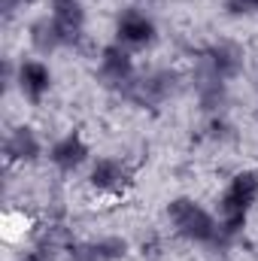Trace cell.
Returning <instances> with one entry per match:
<instances>
[{"label": "cell", "instance_id": "3957f363", "mask_svg": "<svg viewBox=\"0 0 258 261\" xmlns=\"http://www.w3.org/2000/svg\"><path fill=\"white\" fill-rule=\"evenodd\" d=\"M155 40V21L143 9H125L116 18V43L125 49H143Z\"/></svg>", "mask_w": 258, "mask_h": 261}, {"label": "cell", "instance_id": "8fae6325", "mask_svg": "<svg viewBox=\"0 0 258 261\" xmlns=\"http://www.w3.org/2000/svg\"><path fill=\"white\" fill-rule=\"evenodd\" d=\"M231 15H255L258 12V0H225Z\"/></svg>", "mask_w": 258, "mask_h": 261}, {"label": "cell", "instance_id": "8992f818", "mask_svg": "<svg viewBox=\"0 0 258 261\" xmlns=\"http://www.w3.org/2000/svg\"><path fill=\"white\" fill-rule=\"evenodd\" d=\"M15 82H18V91L31 103H40L49 94V88H52V70H49L46 61H40V58H28V61L18 64Z\"/></svg>", "mask_w": 258, "mask_h": 261}, {"label": "cell", "instance_id": "5b68a950", "mask_svg": "<svg viewBox=\"0 0 258 261\" xmlns=\"http://www.w3.org/2000/svg\"><path fill=\"white\" fill-rule=\"evenodd\" d=\"M88 182H91V189H97L104 195H119L128 189L131 170L122 158H97L88 170Z\"/></svg>", "mask_w": 258, "mask_h": 261}, {"label": "cell", "instance_id": "277c9868", "mask_svg": "<svg viewBox=\"0 0 258 261\" xmlns=\"http://www.w3.org/2000/svg\"><path fill=\"white\" fill-rule=\"evenodd\" d=\"M200 70L222 79V82H231L240 70H243V49L237 43H219L213 49L203 52L200 58Z\"/></svg>", "mask_w": 258, "mask_h": 261}, {"label": "cell", "instance_id": "52a82bcc", "mask_svg": "<svg viewBox=\"0 0 258 261\" xmlns=\"http://www.w3.org/2000/svg\"><path fill=\"white\" fill-rule=\"evenodd\" d=\"M88 158H91L88 143H85L76 130L64 134L61 140H55V143H52V149H49V161H52L61 173H73V170H79Z\"/></svg>", "mask_w": 258, "mask_h": 261}, {"label": "cell", "instance_id": "9c48e42d", "mask_svg": "<svg viewBox=\"0 0 258 261\" xmlns=\"http://www.w3.org/2000/svg\"><path fill=\"white\" fill-rule=\"evenodd\" d=\"M37 155H40V137L34 134V128L21 125L6 137V158L9 161H24L28 164V161H37Z\"/></svg>", "mask_w": 258, "mask_h": 261}, {"label": "cell", "instance_id": "30bf717a", "mask_svg": "<svg viewBox=\"0 0 258 261\" xmlns=\"http://www.w3.org/2000/svg\"><path fill=\"white\" fill-rule=\"evenodd\" d=\"M31 46H34L40 55H49V52H55V49L67 46L52 15H43V18H37V21L31 24Z\"/></svg>", "mask_w": 258, "mask_h": 261}, {"label": "cell", "instance_id": "4fadbf2b", "mask_svg": "<svg viewBox=\"0 0 258 261\" xmlns=\"http://www.w3.org/2000/svg\"><path fill=\"white\" fill-rule=\"evenodd\" d=\"M70 3H82V0H52V9L55 6H70Z\"/></svg>", "mask_w": 258, "mask_h": 261}, {"label": "cell", "instance_id": "ba28073f", "mask_svg": "<svg viewBox=\"0 0 258 261\" xmlns=\"http://www.w3.org/2000/svg\"><path fill=\"white\" fill-rule=\"evenodd\" d=\"M100 76L110 85H131L134 82V58H131V52L125 46L110 43L100 52Z\"/></svg>", "mask_w": 258, "mask_h": 261}, {"label": "cell", "instance_id": "7a4b0ae2", "mask_svg": "<svg viewBox=\"0 0 258 261\" xmlns=\"http://www.w3.org/2000/svg\"><path fill=\"white\" fill-rule=\"evenodd\" d=\"M167 219L173 225V231L189 240V243H222V234H219V219L203 210L197 200L192 197H176L170 200L167 206Z\"/></svg>", "mask_w": 258, "mask_h": 261}, {"label": "cell", "instance_id": "7c38bea8", "mask_svg": "<svg viewBox=\"0 0 258 261\" xmlns=\"http://www.w3.org/2000/svg\"><path fill=\"white\" fill-rule=\"evenodd\" d=\"M21 3H24V0H0V6H3V12H6V15H9V12H15Z\"/></svg>", "mask_w": 258, "mask_h": 261}, {"label": "cell", "instance_id": "6da1fadb", "mask_svg": "<svg viewBox=\"0 0 258 261\" xmlns=\"http://www.w3.org/2000/svg\"><path fill=\"white\" fill-rule=\"evenodd\" d=\"M258 200V173L255 170H240L228 189L219 197V206H216V219H219V234H222V243L234 240L243 234L246 228V219L252 213Z\"/></svg>", "mask_w": 258, "mask_h": 261}]
</instances>
